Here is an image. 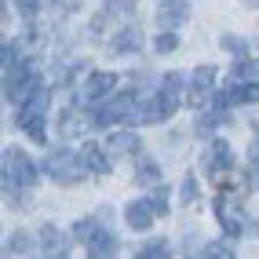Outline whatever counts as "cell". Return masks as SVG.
<instances>
[{
    "instance_id": "obj_24",
    "label": "cell",
    "mask_w": 259,
    "mask_h": 259,
    "mask_svg": "<svg viewBox=\"0 0 259 259\" xmlns=\"http://www.w3.org/2000/svg\"><path fill=\"white\" fill-rule=\"evenodd\" d=\"M219 44L227 48L230 55H237V59H245V55H248V44L241 40V37H234V33H223V40H219Z\"/></svg>"
},
{
    "instance_id": "obj_29",
    "label": "cell",
    "mask_w": 259,
    "mask_h": 259,
    "mask_svg": "<svg viewBox=\"0 0 259 259\" xmlns=\"http://www.w3.org/2000/svg\"><path fill=\"white\" fill-rule=\"evenodd\" d=\"M201 255H219V259H230V255H234V248H230V241H219V245H208Z\"/></svg>"
},
{
    "instance_id": "obj_5",
    "label": "cell",
    "mask_w": 259,
    "mask_h": 259,
    "mask_svg": "<svg viewBox=\"0 0 259 259\" xmlns=\"http://www.w3.org/2000/svg\"><path fill=\"white\" fill-rule=\"evenodd\" d=\"M234 168H237V157H234V150L223 143V139H215L208 150H204V157H201V171H204L212 183H223Z\"/></svg>"
},
{
    "instance_id": "obj_16",
    "label": "cell",
    "mask_w": 259,
    "mask_h": 259,
    "mask_svg": "<svg viewBox=\"0 0 259 259\" xmlns=\"http://www.w3.org/2000/svg\"><path fill=\"white\" fill-rule=\"evenodd\" d=\"M88 255H92V259H110V255H117V237L99 227L95 237L88 241Z\"/></svg>"
},
{
    "instance_id": "obj_28",
    "label": "cell",
    "mask_w": 259,
    "mask_h": 259,
    "mask_svg": "<svg viewBox=\"0 0 259 259\" xmlns=\"http://www.w3.org/2000/svg\"><path fill=\"white\" fill-rule=\"evenodd\" d=\"M194 201H197V179L186 176L183 179V204H194Z\"/></svg>"
},
{
    "instance_id": "obj_13",
    "label": "cell",
    "mask_w": 259,
    "mask_h": 259,
    "mask_svg": "<svg viewBox=\"0 0 259 259\" xmlns=\"http://www.w3.org/2000/svg\"><path fill=\"white\" fill-rule=\"evenodd\" d=\"M139 48H143V33L135 29V26H128V29H120L117 37L110 40L106 51H110L113 59H120V55H132V51H139Z\"/></svg>"
},
{
    "instance_id": "obj_26",
    "label": "cell",
    "mask_w": 259,
    "mask_h": 259,
    "mask_svg": "<svg viewBox=\"0 0 259 259\" xmlns=\"http://www.w3.org/2000/svg\"><path fill=\"white\" fill-rule=\"evenodd\" d=\"M95 230H99V223H95V219H80L77 227H73V237H77V241H92Z\"/></svg>"
},
{
    "instance_id": "obj_25",
    "label": "cell",
    "mask_w": 259,
    "mask_h": 259,
    "mask_svg": "<svg viewBox=\"0 0 259 259\" xmlns=\"http://www.w3.org/2000/svg\"><path fill=\"white\" fill-rule=\"evenodd\" d=\"M26 248H29V234H11V241L4 245L8 255H26Z\"/></svg>"
},
{
    "instance_id": "obj_9",
    "label": "cell",
    "mask_w": 259,
    "mask_h": 259,
    "mask_svg": "<svg viewBox=\"0 0 259 259\" xmlns=\"http://www.w3.org/2000/svg\"><path fill=\"white\" fill-rule=\"evenodd\" d=\"M153 215H157V208L150 204V197L128 201V208H124V223H128L132 230H150L153 227Z\"/></svg>"
},
{
    "instance_id": "obj_17",
    "label": "cell",
    "mask_w": 259,
    "mask_h": 259,
    "mask_svg": "<svg viewBox=\"0 0 259 259\" xmlns=\"http://www.w3.org/2000/svg\"><path fill=\"white\" fill-rule=\"evenodd\" d=\"M230 106H241V102H259V84L255 80H234L230 92H227Z\"/></svg>"
},
{
    "instance_id": "obj_32",
    "label": "cell",
    "mask_w": 259,
    "mask_h": 259,
    "mask_svg": "<svg viewBox=\"0 0 259 259\" xmlns=\"http://www.w3.org/2000/svg\"><path fill=\"white\" fill-rule=\"evenodd\" d=\"M252 128H255V135H259V117H255V120H252Z\"/></svg>"
},
{
    "instance_id": "obj_12",
    "label": "cell",
    "mask_w": 259,
    "mask_h": 259,
    "mask_svg": "<svg viewBox=\"0 0 259 259\" xmlns=\"http://www.w3.org/2000/svg\"><path fill=\"white\" fill-rule=\"evenodd\" d=\"M186 15H190V4L186 0H164V4L157 8V26L161 29H176L186 22Z\"/></svg>"
},
{
    "instance_id": "obj_23",
    "label": "cell",
    "mask_w": 259,
    "mask_h": 259,
    "mask_svg": "<svg viewBox=\"0 0 259 259\" xmlns=\"http://www.w3.org/2000/svg\"><path fill=\"white\" fill-rule=\"evenodd\" d=\"M176 48H179V37H176V33H171V29H164L161 37L153 40V51H157V55H171V51H176Z\"/></svg>"
},
{
    "instance_id": "obj_27",
    "label": "cell",
    "mask_w": 259,
    "mask_h": 259,
    "mask_svg": "<svg viewBox=\"0 0 259 259\" xmlns=\"http://www.w3.org/2000/svg\"><path fill=\"white\" fill-rule=\"evenodd\" d=\"M150 204L157 208V215H164V212H168V190H164V186H157V190L150 194Z\"/></svg>"
},
{
    "instance_id": "obj_2",
    "label": "cell",
    "mask_w": 259,
    "mask_h": 259,
    "mask_svg": "<svg viewBox=\"0 0 259 259\" xmlns=\"http://www.w3.org/2000/svg\"><path fill=\"white\" fill-rule=\"evenodd\" d=\"M40 88V73L37 66H33V59H19L4 66V99L15 102V106H22V102Z\"/></svg>"
},
{
    "instance_id": "obj_31",
    "label": "cell",
    "mask_w": 259,
    "mask_h": 259,
    "mask_svg": "<svg viewBox=\"0 0 259 259\" xmlns=\"http://www.w3.org/2000/svg\"><path fill=\"white\" fill-rule=\"evenodd\" d=\"M241 4H245V8H259V0H241Z\"/></svg>"
},
{
    "instance_id": "obj_8",
    "label": "cell",
    "mask_w": 259,
    "mask_h": 259,
    "mask_svg": "<svg viewBox=\"0 0 259 259\" xmlns=\"http://www.w3.org/2000/svg\"><path fill=\"white\" fill-rule=\"evenodd\" d=\"M212 208H215V215H219V223H223V230H227V237H241V230H245V215L241 212H230V197L227 194H219L215 201H212Z\"/></svg>"
},
{
    "instance_id": "obj_4",
    "label": "cell",
    "mask_w": 259,
    "mask_h": 259,
    "mask_svg": "<svg viewBox=\"0 0 259 259\" xmlns=\"http://www.w3.org/2000/svg\"><path fill=\"white\" fill-rule=\"evenodd\" d=\"M44 171L51 179H55L59 186H73V183H80L88 171H84V164H80V153H70V150H51L48 153V161H44Z\"/></svg>"
},
{
    "instance_id": "obj_6",
    "label": "cell",
    "mask_w": 259,
    "mask_h": 259,
    "mask_svg": "<svg viewBox=\"0 0 259 259\" xmlns=\"http://www.w3.org/2000/svg\"><path fill=\"white\" fill-rule=\"evenodd\" d=\"M215 66H197L194 77H190V88H186V106L204 110L212 106V95H215Z\"/></svg>"
},
{
    "instance_id": "obj_1",
    "label": "cell",
    "mask_w": 259,
    "mask_h": 259,
    "mask_svg": "<svg viewBox=\"0 0 259 259\" xmlns=\"http://www.w3.org/2000/svg\"><path fill=\"white\" fill-rule=\"evenodd\" d=\"M37 186V164L29 161V153L19 146L4 150V197L11 204H19V194Z\"/></svg>"
},
{
    "instance_id": "obj_30",
    "label": "cell",
    "mask_w": 259,
    "mask_h": 259,
    "mask_svg": "<svg viewBox=\"0 0 259 259\" xmlns=\"http://www.w3.org/2000/svg\"><path fill=\"white\" fill-rule=\"evenodd\" d=\"M15 8L22 11V19H37V8H40V0H15Z\"/></svg>"
},
{
    "instance_id": "obj_22",
    "label": "cell",
    "mask_w": 259,
    "mask_h": 259,
    "mask_svg": "<svg viewBox=\"0 0 259 259\" xmlns=\"http://www.w3.org/2000/svg\"><path fill=\"white\" fill-rule=\"evenodd\" d=\"M135 11V0H106V11H102V19H113V15H132Z\"/></svg>"
},
{
    "instance_id": "obj_33",
    "label": "cell",
    "mask_w": 259,
    "mask_h": 259,
    "mask_svg": "<svg viewBox=\"0 0 259 259\" xmlns=\"http://www.w3.org/2000/svg\"><path fill=\"white\" fill-rule=\"evenodd\" d=\"M255 171H259V157H255Z\"/></svg>"
},
{
    "instance_id": "obj_7",
    "label": "cell",
    "mask_w": 259,
    "mask_h": 259,
    "mask_svg": "<svg viewBox=\"0 0 259 259\" xmlns=\"http://www.w3.org/2000/svg\"><path fill=\"white\" fill-rule=\"evenodd\" d=\"M95 128V113H88L84 106H70L62 113L59 120V132H62V139H73V135H84V132H92Z\"/></svg>"
},
{
    "instance_id": "obj_10",
    "label": "cell",
    "mask_w": 259,
    "mask_h": 259,
    "mask_svg": "<svg viewBox=\"0 0 259 259\" xmlns=\"http://www.w3.org/2000/svg\"><path fill=\"white\" fill-rule=\"evenodd\" d=\"M117 88V73H106V70H102V73H92L88 80H84V102H102V99H106L110 92Z\"/></svg>"
},
{
    "instance_id": "obj_11",
    "label": "cell",
    "mask_w": 259,
    "mask_h": 259,
    "mask_svg": "<svg viewBox=\"0 0 259 259\" xmlns=\"http://www.w3.org/2000/svg\"><path fill=\"white\" fill-rule=\"evenodd\" d=\"M77 153H80V164H84L88 176H110V157H106V150H102V146L84 143Z\"/></svg>"
},
{
    "instance_id": "obj_3",
    "label": "cell",
    "mask_w": 259,
    "mask_h": 259,
    "mask_svg": "<svg viewBox=\"0 0 259 259\" xmlns=\"http://www.w3.org/2000/svg\"><path fill=\"white\" fill-rule=\"evenodd\" d=\"M48 102H51V92L48 88H37L22 106H19V113H15V124H19L33 143H48V135H44V117H48Z\"/></svg>"
},
{
    "instance_id": "obj_20",
    "label": "cell",
    "mask_w": 259,
    "mask_h": 259,
    "mask_svg": "<svg viewBox=\"0 0 259 259\" xmlns=\"http://www.w3.org/2000/svg\"><path fill=\"white\" fill-rule=\"evenodd\" d=\"M135 255H139V259H164V255H171V252H168V241L157 237V241H146Z\"/></svg>"
},
{
    "instance_id": "obj_19",
    "label": "cell",
    "mask_w": 259,
    "mask_h": 259,
    "mask_svg": "<svg viewBox=\"0 0 259 259\" xmlns=\"http://www.w3.org/2000/svg\"><path fill=\"white\" fill-rule=\"evenodd\" d=\"M110 150L113 153H139V135L135 132H117V135H110Z\"/></svg>"
},
{
    "instance_id": "obj_14",
    "label": "cell",
    "mask_w": 259,
    "mask_h": 259,
    "mask_svg": "<svg viewBox=\"0 0 259 259\" xmlns=\"http://www.w3.org/2000/svg\"><path fill=\"white\" fill-rule=\"evenodd\" d=\"M223 124H230V113L223 110V106H212V113L204 110V113L197 117V124H194V132L201 135V139H208V135H212L215 128H223Z\"/></svg>"
},
{
    "instance_id": "obj_15",
    "label": "cell",
    "mask_w": 259,
    "mask_h": 259,
    "mask_svg": "<svg viewBox=\"0 0 259 259\" xmlns=\"http://www.w3.org/2000/svg\"><path fill=\"white\" fill-rule=\"evenodd\" d=\"M37 245H40L44 255H66L62 234H59V227H51V223H44V227L37 230Z\"/></svg>"
},
{
    "instance_id": "obj_18",
    "label": "cell",
    "mask_w": 259,
    "mask_h": 259,
    "mask_svg": "<svg viewBox=\"0 0 259 259\" xmlns=\"http://www.w3.org/2000/svg\"><path fill=\"white\" fill-rule=\"evenodd\" d=\"M135 183L139 186H157L161 183V164L150 161V157H139V168H135Z\"/></svg>"
},
{
    "instance_id": "obj_21",
    "label": "cell",
    "mask_w": 259,
    "mask_h": 259,
    "mask_svg": "<svg viewBox=\"0 0 259 259\" xmlns=\"http://www.w3.org/2000/svg\"><path fill=\"white\" fill-rule=\"evenodd\" d=\"M252 77H259V62L255 59H237V66H234V80H252Z\"/></svg>"
}]
</instances>
